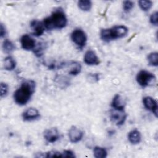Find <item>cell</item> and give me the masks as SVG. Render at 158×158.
Here are the masks:
<instances>
[{
    "label": "cell",
    "mask_w": 158,
    "mask_h": 158,
    "mask_svg": "<svg viewBox=\"0 0 158 158\" xmlns=\"http://www.w3.org/2000/svg\"><path fill=\"white\" fill-rule=\"evenodd\" d=\"M35 82L27 80L22 83L20 86L14 93V101L20 106L26 104L35 92Z\"/></svg>",
    "instance_id": "6da1fadb"
},
{
    "label": "cell",
    "mask_w": 158,
    "mask_h": 158,
    "mask_svg": "<svg viewBox=\"0 0 158 158\" xmlns=\"http://www.w3.org/2000/svg\"><path fill=\"white\" fill-rule=\"evenodd\" d=\"M43 23L47 30L62 29L67 23V19L64 12L61 9L55 10L49 17L45 18Z\"/></svg>",
    "instance_id": "7a4b0ae2"
},
{
    "label": "cell",
    "mask_w": 158,
    "mask_h": 158,
    "mask_svg": "<svg viewBox=\"0 0 158 158\" xmlns=\"http://www.w3.org/2000/svg\"><path fill=\"white\" fill-rule=\"evenodd\" d=\"M128 29L124 25H115L111 28H104L101 30L100 36L102 41L110 42V41L122 38L127 36Z\"/></svg>",
    "instance_id": "3957f363"
},
{
    "label": "cell",
    "mask_w": 158,
    "mask_h": 158,
    "mask_svg": "<svg viewBox=\"0 0 158 158\" xmlns=\"http://www.w3.org/2000/svg\"><path fill=\"white\" fill-rule=\"evenodd\" d=\"M155 80L156 77L154 74L145 70H140L136 75V81L143 88L152 84Z\"/></svg>",
    "instance_id": "277c9868"
},
{
    "label": "cell",
    "mask_w": 158,
    "mask_h": 158,
    "mask_svg": "<svg viewBox=\"0 0 158 158\" xmlns=\"http://www.w3.org/2000/svg\"><path fill=\"white\" fill-rule=\"evenodd\" d=\"M71 39L72 41L80 48H83L87 41V36L85 32L80 29H75L71 34Z\"/></svg>",
    "instance_id": "5b68a950"
},
{
    "label": "cell",
    "mask_w": 158,
    "mask_h": 158,
    "mask_svg": "<svg viewBox=\"0 0 158 158\" xmlns=\"http://www.w3.org/2000/svg\"><path fill=\"white\" fill-rule=\"evenodd\" d=\"M126 118L127 115L124 110H119L113 109L110 112V120L118 126L123 125Z\"/></svg>",
    "instance_id": "8992f818"
},
{
    "label": "cell",
    "mask_w": 158,
    "mask_h": 158,
    "mask_svg": "<svg viewBox=\"0 0 158 158\" xmlns=\"http://www.w3.org/2000/svg\"><path fill=\"white\" fill-rule=\"evenodd\" d=\"M143 105L145 108L151 112H152L155 116L157 117V101L150 96H146L144 97L143 99Z\"/></svg>",
    "instance_id": "52a82bcc"
},
{
    "label": "cell",
    "mask_w": 158,
    "mask_h": 158,
    "mask_svg": "<svg viewBox=\"0 0 158 158\" xmlns=\"http://www.w3.org/2000/svg\"><path fill=\"white\" fill-rule=\"evenodd\" d=\"M20 43L22 48L27 51L33 50L36 46L35 40L27 34L23 35L21 37Z\"/></svg>",
    "instance_id": "ba28073f"
},
{
    "label": "cell",
    "mask_w": 158,
    "mask_h": 158,
    "mask_svg": "<svg viewBox=\"0 0 158 158\" xmlns=\"http://www.w3.org/2000/svg\"><path fill=\"white\" fill-rule=\"evenodd\" d=\"M68 136L70 142L76 143L82 139L83 136V132L75 126H73L69 129Z\"/></svg>",
    "instance_id": "9c48e42d"
},
{
    "label": "cell",
    "mask_w": 158,
    "mask_h": 158,
    "mask_svg": "<svg viewBox=\"0 0 158 158\" xmlns=\"http://www.w3.org/2000/svg\"><path fill=\"white\" fill-rule=\"evenodd\" d=\"M43 136L48 142L54 143L59 139L60 134L56 128H51L44 131Z\"/></svg>",
    "instance_id": "30bf717a"
},
{
    "label": "cell",
    "mask_w": 158,
    "mask_h": 158,
    "mask_svg": "<svg viewBox=\"0 0 158 158\" xmlns=\"http://www.w3.org/2000/svg\"><path fill=\"white\" fill-rule=\"evenodd\" d=\"M84 62L89 65H97L100 63V60L93 50L87 51L84 56Z\"/></svg>",
    "instance_id": "8fae6325"
},
{
    "label": "cell",
    "mask_w": 158,
    "mask_h": 158,
    "mask_svg": "<svg viewBox=\"0 0 158 158\" xmlns=\"http://www.w3.org/2000/svg\"><path fill=\"white\" fill-rule=\"evenodd\" d=\"M22 118L25 121H31L38 118L40 117L38 110L33 107L25 110L22 114Z\"/></svg>",
    "instance_id": "7c38bea8"
},
{
    "label": "cell",
    "mask_w": 158,
    "mask_h": 158,
    "mask_svg": "<svg viewBox=\"0 0 158 158\" xmlns=\"http://www.w3.org/2000/svg\"><path fill=\"white\" fill-rule=\"evenodd\" d=\"M30 27L33 30V35L36 36H40L42 35L45 30V27L43 23V22H40L38 20H32L30 22Z\"/></svg>",
    "instance_id": "4fadbf2b"
},
{
    "label": "cell",
    "mask_w": 158,
    "mask_h": 158,
    "mask_svg": "<svg viewBox=\"0 0 158 158\" xmlns=\"http://www.w3.org/2000/svg\"><path fill=\"white\" fill-rule=\"evenodd\" d=\"M125 104L123 98L118 94L114 96L111 103V106L114 109L119 110H124Z\"/></svg>",
    "instance_id": "5bb4252c"
},
{
    "label": "cell",
    "mask_w": 158,
    "mask_h": 158,
    "mask_svg": "<svg viewBox=\"0 0 158 158\" xmlns=\"http://www.w3.org/2000/svg\"><path fill=\"white\" fill-rule=\"evenodd\" d=\"M128 139L132 144H137L139 143L141 140V133L137 129L132 130L128 133Z\"/></svg>",
    "instance_id": "9a60e30c"
},
{
    "label": "cell",
    "mask_w": 158,
    "mask_h": 158,
    "mask_svg": "<svg viewBox=\"0 0 158 158\" xmlns=\"http://www.w3.org/2000/svg\"><path fill=\"white\" fill-rule=\"evenodd\" d=\"M55 82L62 89L68 87L70 84V81L68 77L64 75H57L55 77Z\"/></svg>",
    "instance_id": "2e32d148"
},
{
    "label": "cell",
    "mask_w": 158,
    "mask_h": 158,
    "mask_svg": "<svg viewBox=\"0 0 158 158\" xmlns=\"http://www.w3.org/2000/svg\"><path fill=\"white\" fill-rule=\"evenodd\" d=\"M69 67V74L72 75H77L79 74L81 70V64L77 62H70L68 65Z\"/></svg>",
    "instance_id": "e0dca14e"
},
{
    "label": "cell",
    "mask_w": 158,
    "mask_h": 158,
    "mask_svg": "<svg viewBox=\"0 0 158 158\" xmlns=\"http://www.w3.org/2000/svg\"><path fill=\"white\" fill-rule=\"evenodd\" d=\"M3 65L5 70L8 71H11L15 68L16 62L12 57L8 56L4 59L3 62Z\"/></svg>",
    "instance_id": "ac0fdd59"
},
{
    "label": "cell",
    "mask_w": 158,
    "mask_h": 158,
    "mask_svg": "<svg viewBox=\"0 0 158 158\" xmlns=\"http://www.w3.org/2000/svg\"><path fill=\"white\" fill-rule=\"evenodd\" d=\"M93 154L96 158H104L107 156V152L106 149L99 146H96L94 148Z\"/></svg>",
    "instance_id": "d6986e66"
},
{
    "label": "cell",
    "mask_w": 158,
    "mask_h": 158,
    "mask_svg": "<svg viewBox=\"0 0 158 158\" xmlns=\"http://www.w3.org/2000/svg\"><path fill=\"white\" fill-rule=\"evenodd\" d=\"M148 62L151 66L157 67L158 65V54L157 52L150 53L147 57Z\"/></svg>",
    "instance_id": "ffe728a7"
},
{
    "label": "cell",
    "mask_w": 158,
    "mask_h": 158,
    "mask_svg": "<svg viewBox=\"0 0 158 158\" xmlns=\"http://www.w3.org/2000/svg\"><path fill=\"white\" fill-rule=\"evenodd\" d=\"M78 7L83 11H89L92 7V2L88 0H81L78 2Z\"/></svg>",
    "instance_id": "44dd1931"
},
{
    "label": "cell",
    "mask_w": 158,
    "mask_h": 158,
    "mask_svg": "<svg viewBox=\"0 0 158 158\" xmlns=\"http://www.w3.org/2000/svg\"><path fill=\"white\" fill-rule=\"evenodd\" d=\"M2 48L6 52L10 53L15 49V46L10 40L6 39L3 42Z\"/></svg>",
    "instance_id": "7402d4cb"
},
{
    "label": "cell",
    "mask_w": 158,
    "mask_h": 158,
    "mask_svg": "<svg viewBox=\"0 0 158 158\" xmlns=\"http://www.w3.org/2000/svg\"><path fill=\"white\" fill-rule=\"evenodd\" d=\"M138 4L139 7L143 11H148L151 8L152 6V2L151 1L141 0L138 1Z\"/></svg>",
    "instance_id": "603a6c76"
},
{
    "label": "cell",
    "mask_w": 158,
    "mask_h": 158,
    "mask_svg": "<svg viewBox=\"0 0 158 158\" xmlns=\"http://www.w3.org/2000/svg\"><path fill=\"white\" fill-rule=\"evenodd\" d=\"M44 49H45V44L40 43L38 44V45H36L35 49H33V51L36 56L40 57L41 56L43 55Z\"/></svg>",
    "instance_id": "cb8c5ba5"
},
{
    "label": "cell",
    "mask_w": 158,
    "mask_h": 158,
    "mask_svg": "<svg viewBox=\"0 0 158 158\" xmlns=\"http://www.w3.org/2000/svg\"><path fill=\"white\" fill-rule=\"evenodd\" d=\"M9 91V86L7 84L5 83H1L0 86V92H1V98H3L6 97Z\"/></svg>",
    "instance_id": "d4e9b609"
},
{
    "label": "cell",
    "mask_w": 158,
    "mask_h": 158,
    "mask_svg": "<svg viewBox=\"0 0 158 158\" xmlns=\"http://www.w3.org/2000/svg\"><path fill=\"white\" fill-rule=\"evenodd\" d=\"M134 7V2L131 1H125L123 2V9L125 12H128Z\"/></svg>",
    "instance_id": "484cf974"
},
{
    "label": "cell",
    "mask_w": 158,
    "mask_h": 158,
    "mask_svg": "<svg viewBox=\"0 0 158 158\" xmlns=\"http://www.w3.org/2000/svg\"><path fill=\"white\" fill-rule=\"evenodd\" d=\"M157 17H158V13L157 11H156L155 12H154L151 14V15L150 16L149 21L152 25H157V23H158Z\"/></svg>",
    "instance_id": "4316f807"
},
{
    "label": "cell",
    "mask_w": 158,
    "mask_h": 158,
    "mask_svg": "<svg viewBox=\"0 0 158 158\" xmlns=\"http://www.w3.org/2000/svg\"><path fill=\"white\" fill-rule=\"evenodd\" d=\"M88 79L91 82H96L99 80V75L98 73H88Z\"/></svg>",
    "instance_id": "83f0119b"
},
{
    "label": "cell",
    "mask_w": 158,
    "mask_h": 158,
    "mask_svg": "<svg viewBox=\"0 0 158 158\" xmlns=\"http://www.w3.org/2000/svg\"><path fill=\"white\" fill-rule=\"evenodd\" d=\"M62 153V157H75V154L70 150H65Z\"/></svg>",
    "instance_id": "f1b7e54d"
},
{
    "label": "cell",
    "mask_w": 158,
    "mask_h": 158,
    "mask_svg": "<svg viewBox=\"0 0 158 158\" xmlns=\"http://www.w3.org/2000/svg\"><path fill=\"white\" fill-rule=\"evenodd\" d=\"M0 36L1 38H3L6 35V30L5 27L2 23H1V28H0Z\"/></svg>",
    "instance_id": "f546056e"
}]
</instances>
